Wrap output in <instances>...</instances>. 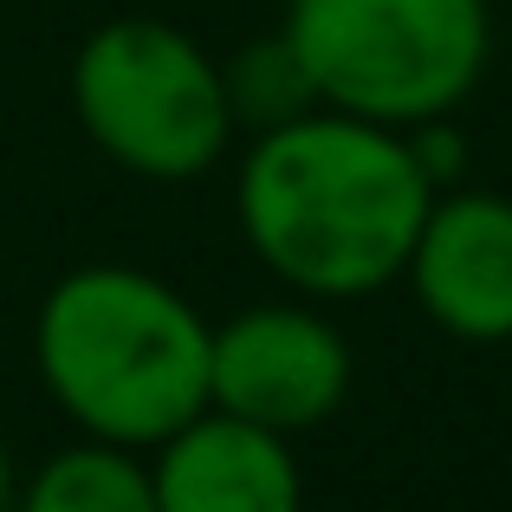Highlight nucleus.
<instances>
[{
  "label": "nucleus",
  "mask_w": 512,
  "mask_h": 512,
  "mask_svg": "<svg viewBox=\"0 0 512 512\" xmlns=\"http://www.w3.org/2000/svg\"><path fill=\"white\" fill-rule=\"evenodd\" d=\"M221 85H227L234 130H247V137H260V130H279V124H292V117L318 111L312 72L299 65V52H292V39L279 33V26H273V33H260V39H247L234 59H221Z\"/></svg>",
  "instance_id": "9"
},
{
  "label": "nucleus",
  "mask_w": 512,
  "mask_h": 512,
  "mask_svg": "<svg viewBox=\"0 0 512 512\" xmlns=\"http://www.w3.org/2000/svg\"><path fill=\"white\" fill-rule=\"evenodd\" d=\"M357 357L344 325L312 299H260L214 325L208 409L273 435H312L350 402Z\"/></svg>",
  "instance_id": "5"
},
{
  "label": "nucleus",
  "mask_w": 512,
  "mask_h": 512,
  "mask_svg": "<svg viewBox=\"0 0 512 512\" xmlns=\"http://www.w3.org/2000/svg\"><path fill=\"white\" fill-rule=\"evenodd\" d=\"M435 195L441 188L415 163L409 130L318 104L247 137L234 221L247 253L292 299L350 305L402 279Z\"/></svg>",
  "instance_id": "1"
},
{
  "label": "nucleus",
  "mask_w": 512,
  "mask_h": 512,
  "mask_svg": "<svg viewBox=\"0 0 512 512\" xmlns=\"http://www.w3.org/2000/svg\"><path fill=\"white\" fill-rule=\"evenodd\" d=\"M13 487H20V480H13V454H7V441H0V512H13Z\"/></svg>",
  "instance_id": "11"
},
{
  "label": "nucleus",
  "mask_w": 512,
  "mask_h": 512,
  "mask_svg": "<svg viewBox=\"0 0 512 512\" xmlns=\"http://www.w3.org/2000/svg\"><path fill=\"white\" fill-rule=\"evenodd\" d=\"M415 305L435 331L461 344L512 338V195L500 188H441L402 266Z\"/></svg>",
  "instance_id": "6"
},
{
  "label": "nucleus",
  "mask_w": 512,
  "mask_h": 512,
  "mask_svg": "<svg viewBox=\"0 0 512 512\" xmlns=\"http://www.w3.org/2000/svg\"><path fill=\"white\" fill-rule=\"evenodd\" d=\"M208 350L214 325L195 299L130 260L72 266L33 312V370L52 409L137 454L208 409Z\"/></svg>",
  "instance_id": "2"
},
{
  "label": "nucleus",
  "mask_w": 512,
  "mask_h": 512,
  "mask_svg": "<svg viewBox=\"0 0 512 512\" xmlns=\"http://www.w3.org/2000/svg\"><path fill=\"white\" fill-rule=\"evenodd\" d=\"M279 33L318 104L389 130L454 117L493 65L487 0H286Z\"/></svg>",
  "instance_id": "3"
},
{
  "label": "nucleus",
  "mask_w": 512,
  "mask_h": 512,
  "mask_svg": "<svg viewBox=\"0 0 512 512\" xmlns=\"http://www.w3.org/2000/svg\"><path fill=\"white\" fill-rule=\"evenodd\" d=\"M156 512H305V474L286 435L201 409L150 448Z\"/></svg>",
  "instance_id": "7"
},
{
  "label": "nucleus",
  "mask_w": 512,
  "mask_h": 512,
  "mask_svg": "<svg viewBox=\"0 0 512 512\" xmlns=\"http://www.w3.org/2000/svg\"><path fill=\"white\" fill-rule=\"evenodd\" d=\"M65 98L91 150L137 182H195L240 137L221 59L195 33L150 13L91 26L72 52Z\"/></svg>",
  "instance_id": "4"
},
{
  "label": "nucleus",
  "mask_w": 512,
  "mask_h": 512,
  "mask_svg": "<svg viewBox=\"0 0 512 512\" xmlns=\"http://www.w3.org/2000/svg\"><path fill=\"white\" fill-rule=\"evenodd\" d=\"M13 512H156L150 461L78 435L72 448L46 454L26 487H13Z\"/></svg>",
  "instance_id": "8"
},
{
  "label": "nucleus",
  "mask_w": 512,
  "mask_h": 512,
  "mask_svg": "<svg viewBox=\"0 0 512 512\" xmlns=\"http://www.w3.org/2000/svg\"><path fill=\"white\" fill-rule=\"evenodd\" d=\"M409 150H415V163H422V175L435 188H454L461 182V130H454V117H435V124H415L409 130Z\"/></svg>",
  "instance_id": "10"
}]
</instances>
